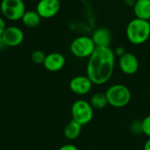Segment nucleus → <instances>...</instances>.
Returning a JSON list of instances; mask_svg holds the SVG:
<instances>
[{
  "label": "nucleus",
  "mask_w": 150,
  "mask_h": 150,
  "mask_svg": "<svg viewBox=\"0 0 150 150\" xmlns=\"http://www.w3.org/2000/svg\"><path fill=\"white\" fill-rule=\"evenodd\" d=\"M6 27L7 26L5 25L4 19L2 17H0V37H2V35H3V33H4V30H5Z\"/></svg>",
  "instance_id": "20"
},
{
  "label": "nucleus",
  "mask_w": 150,
  "mask_h": 150,
  "mask_svg": "<svg viewBox=\"0 0 150 150\" xmlns=\"http://www.w3.org/2000/svg\"><path fill=\"white\" fill-rule=\"evenodd\" d=\"M0 10L3 16L11 21L20 20L26 11L23 0H2Z\"/></svg>",
  "instance_id": "5"
},
{
  "label": "nucleus",
  "mask_w": 150,
  "mask_h": 150,
  "mask_svg": "<svg viewBox=\"0 0 150 150\" xmlns=\"http://www.w3.org/2000/svg\"><path fill=\"white\" fill-rule=\"evenodd\" d=\"M82 127L83 126H81L79 123H77L74 120H71L64 128L65 137L69 140H71V141L77 139L81 134Z\"/></svg>",
  "instance_id": "15"
},
{
  "label": "nucleus",
  "mask_w": 150,
  "mask_h": 150,
  "mask_svg": "<svg viewBox=\"0 0 150 150\" xmlns=\"http://www.w3.org/2000/svg\"><path fill=\"white\" fill-rule=\"evenodd\" d=\"M96 47H110L112 43V33L104 26L98 27L91 36Z\"/></svg>",
  "instance_id": "11"
},
{
  "label": "nucleus",
  "mask_w": 150,
  "mask_h": 150,
  "mask_svg": "<svg viewBox=\"0 0 150 150\" xmlns=\"http://www.w3.org/2000/svg\"><path fill=\"white\" fill-rule=\"evenodd\" d=\"M144 150H150V138H149L145 144H144Z\"/></svg>",
  "instance_id": "23"
},
{
  "label": "nucleus",
  "mask_w": 150,
  "mask_h": 150,
  "mask_svg": "<svg viewBox=\"0 0 150 150\" xmlns=\"http://www.w3.org/2000/svg\"><path fill=\"white\" fill-rule=\"evenodd\" d=\"M131 131L134 134H142V121H134L131 126Z\"/></svg>",
  "instance_id": "19"
},
{
  "label": "nucleus",
  "mask_w": 150,
  "mask_h": 150,
  "mask_svg": "<svg viewBox=\"0 0 150 150\" xmlns=\"http://www.w3.org/2000/svg\"><path fill=\"white\" fill-rule=\"evenodd\" d=\"M6 47H7V46H6V44L4 43V40L2 39V37H0V50L4 49V48Z\"/></svg>",
  "instance_id": "24"
},
{
  "label": "nucleus",
  "mask_w": 150,
  "mask_h": 150,
  "mask_svg": "<svg viewBox=\"0 0 150 150\" xmlns=\"http://www.w3.org/2000/svg\"><path fill=\"white\" fill-rule=\"evenodd\" d=\"M60 9V0H40L36 6V11L41 18H51L54 17Z\"/></svg>",
  "instance_id": "7"
},
{
  "label": "nucleus",
  "mask_w": 150,
  "mask_h": 150,
  "mask_svg": "<svg viewBox=\"0 0 150 150\" xmlns=\"http://www.w3.org/2000/svg\"><path fill=\"white\" fill-rule=\"evenodd\" d=\"M58 150H78V149H77L75 145H72V144H66V145H63L62 147H61Z\"/></svg>",
  "instance_id": "21"
},
{
  "label": "nucleus",
  "mask_w": 150,
  "mask_h": 150,
  "mask_svg": "<svg viewBox=\"0 0 150 150\" xmlns=\"http://www.w3.org/2000/svg\"><path fill=\"white\" fill-rule=\"evenodd\" d=\"M120 1H124V2H126L127 0H120Z\"/></svg>",
  "instance_id": "25"
},
{
  "label": "nucleus",
  "mask_w": 150,
  "mask_h": 150,
  "mask_svg": "<svg viewBox=\"0 0 150 150\" xmlns=\"http://www.w3.org/2000/svg\"><path fill=\"white\" fill-rule=\"evenodd\" d=\"M93 111L94 109L86 100H76L71 107L72 120L79 123L81 126H85L92 120Z\"/></svg>",
  "instance_id": "4"
},
{
  "label": "nucleus",
  "mask_w": 150,
  "mask_h": 150,
  "mask_svg": "<svg viewBox=\"0 0 150 150\" xmlns=\"http://www.w3.org/2000/svg\"><path fill=\"white\" fill-rule=\"evenodd\" d=\"M115 66V53L111 47H96L89 57L86 73L93 84L102 85L112 77Z\"/></svg>",
  "instance_id": "1"
},
{
  "label": "nucleus",
  "mask_w": 150,
  "mask_h": 150,
  "mask_svg": "<svg viewBox=\"0 0 150 150\" xmlns=\"http://www.w3.org/2000/svg\"><path fill=\"white\" fill-rule=\"evenodd\" d=\"M135 18L144 20L150 19V0H135L133 6Z\"/></svg>",
  "instance_id": "13"
},
{
  "label": "nucleus",
  "mask_w": 150,
  "mask_h": 150,
  "mask_svg": "<svg viewBox=\"0 0 150 150\" xmlns=\"http://www.w3.org/2000/svg\"><path fill=\"white\" fill-rule=\"evenodd\" d=\"M24 25L28 28H36L41 21V17L36 11H26L21 18Z\"/></svg>",
  "instance_id": "14"
},
{
  "label": "nucleus",
  "mask_w": 150,
  "mask_h": 150,
  "mask_svg": "<svg viewBox=\"0 0 150 150\" xmlns=\"http://www.w3.org/2000/svg\"><path fill=\"white\" fill-rule=\"evenodd\" d=\"M66 63V59L63 54L54 52L47 54L45 62L43 63L45 69L51 72H56L61 70Z\"/></svg>",
  "instance_id": "12"
},
{
  "label": "nucleus",
  "mask_w": 150,
  "mask_h": 150,
  "mask_svg": "<svg viewBox=\"0 0 150 150\" xmlns=\"http://www.w3.org/2000/svg\"><path fill=\"white\" fill-rule=\"evenodd\" d=\"M105 93L108 105L115 108L127 106L130 103L132 98V94L128 87L120 83L110 86Z\"/></svg>",
  "instance_id": "3"
},
{
  "label": "nucleus",
  "mask_w": 150,
  "mask_h": 150,
  "mask_svg": "<svg viewBox=\"0 0 150 150\" xmlns=\"http://www.w3.org/2000/svg\"><path fill=\"white\" fill-rule=\"evenodd\" d=\"M142 130L143 134L150 138V115L146 116L142 120Z\"/></svg>",
  "instance_id": "18"
},
{
  "label": "nucleus",
  "mask_w": 150,
  "mask_h": 150,
  "mask_svg": "<svg viewBox=\"0 0 150 150\" xmlns=\"http://www.w3.org/2000/svg\"><path fill=\"white\" fill-rule=\"evenodd\" d=\"M24 33L23 31L14 25L7 26L2 35V39L4 40V43L7 47H18L19 46L24 40Z\"/></svg>",
  "instance_id": "10"
},
{
  "label": "nucleus",
  "mask_w": 150,
  "mask_h": 150,
  "mask_svg": "<svg viewBox=\"0 0 150 150\" xmlns=\"http://www.w3.org/2000/svg\"><path fill=\"white\" fill-rule=\"evenodd\" d=\"M69 48L74 56L77 58H89L96 49V46L91 37L79 36L72 40Z\"/></svg>",
  "instance_id": "6"
},
{
  "label": "nucleus",
  "mask_w": 150,
  "mask_h": 150,
  "mask_svg": "<svg viewBox=\"0 0 150 150\" xmlns=\"http://www.w3.org/2000/svg\"><path fill=\"white\" fill-rule=\"evenodd\" d=\"M119 66L120 70L128 76L134 75L139 69V60L132 53H125L122 56L120 57Z\"/></svg>",
  "instance_id": "9"
},
{
  "label": "nucleus",
  "mask_w": 150,
  "mask_h": 150,
  "mask_svg": "<svg viewBox=\"0 0 150 150\" xmlns=\"http://www.w3.org/2000/svg\"><path fill=\"white\" fill-rule=\"evenodd\" d=\"M90 104L93 109H96V110L105 109L108 105V101H107L105 93L96 92L95 94H93L91 96Z\"/></svg>",
  "instance_id": "16"
},
{
  "label": "nucleus",
  "mask_w": 150,
  "mask_h": 150,
  "mask_svg": "<svg viewBox=\"0 0 150 150\" xmlns=\"http://www.w3.org/2000/svg\"><path fill=\"white\" fill-rule=\"evenodd\" d=\"M127 40L134 45H142L150 38V23L148 20L134 18L126 28Z\"/></svg>",
  "instance_id": "2"
},
{
  "label": "nucleus",
  "mask_w": 150,
  "mask_h": 150,
  "mask_svg": "<svg viewBox=\"0 0 150 150\" xmlns=\"http://www.w3.org/2000/svg\"><path fill=\"white\" fill-rule=\"evenodd\" d=\"M115 54L116 55H118L119 57H120V56H122L125 53H127L126 51H125V48L123 47H118L117 48H116V50H115Z\"/></svg>",
  "instance_id": "22"
},
{
  "label": "nucleus",
  "mask_w": 150,
  "mask_h": 150,
  "mask_svg": "<svg viewBox=\"0 0 150 150\" xmlns=\"http://www.w3.org/2000/svg\"><path fill=\"white\" fill-rule=\"evenodd\" d=\"M92 82L87 76H76L69 82L70 91L79 96L88 94L92 88Z\"/></svg>",
  "instance_id": "8"
},
{
  "label": "nucleus",
  "mask_w": 150,
  "mask_h": 150,
  "mask_svg": "<svg viewBox=\"0 0 150 150\" xmlns=\"http://www.w3.org/2000/svg\"><path fill=\"white\" fill-rule=\"evenodd\" d=\"M47 54L41 50H35L32 53L31 59L35 64H43Z\"/></svg>",
  "instance_id": "17"
}]
</instances>
